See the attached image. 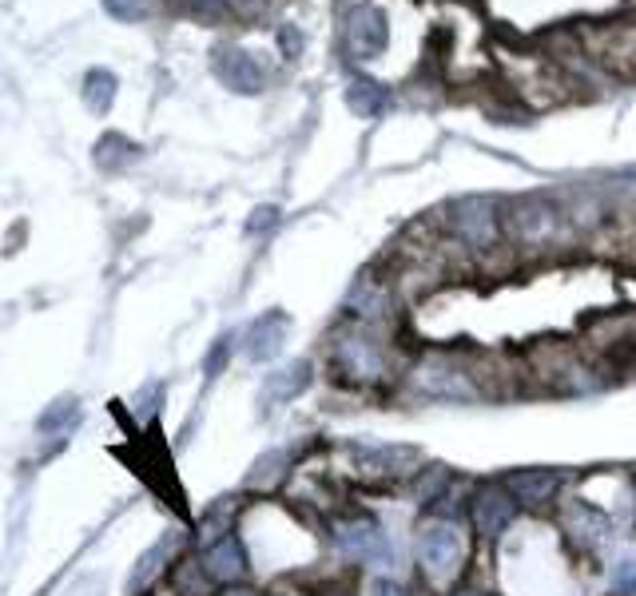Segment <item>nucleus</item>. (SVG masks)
<instances>
[{
    "label": "nucleus",
    "instance_id": "1",
    "mask_svg": "<svg viewBox=\"0 0 636 596\" xmlns=\"http://www.w3.org/2000/svg\"><path fill=\"white\" fill-rule=\"evenodd\" d=\"M501 231L517 251H549L569 239L573 223L561 195L525 191L501 207Z\"/></svg>",
    "mask_w": 636,
    "mask_h": 596
},
{
    "label": "nucleus",
    "instance_id": "2",
    "mask_svg": "<svg viewBox=\"0 0 636 596\" xmlns=\"http://www.w3.org/2000/svg\"><path fill=\"white\" fill-rule=\"evenodd\" d=\"M446 235L454 239V247L470 251V255H489L501 247L505 231H501V203L489 195H466L454 199L446 207Z\"/></svg>",
    "mask_w": 636,
    "mask_h": 596
},
{
    "label": "nucleus",
    "instance_id": "3",
    "mask_svg": "<svg viewBox=\"0 0 636 596\" xmlns=\"http://www.w3.org/2000/svg\"><path fill=\"white\" fill-rule=\"evenodd\" d=\"M330 366L350 382H382L390 374V350L366 326H350L330 338Z\"/></svg>",
    "mask_w": 636,
    "mask_h": 596
},
{
    "label": "nucleus",
    "instance_id": "4",
    "mask_svg": "<svg viewBox=\"0 0 636 596\" xmlns=\"http://www.w3.org/2000/svg\"><path fill=\"white\" fill-rule=\"evenodd\" d=\"M414 386L438 402H477L485 398V378L458 358H426L414 370Z\"/></svg>",
    "mask_w": 636,
    "mask_h": 596
},
{
    "label": "nucleus",
    "instance_id": "5",
    "mask_svg": "<svg viewBox=\"0 0 636 596\" xmlns=\"http://www.w3.org/2000/svg\"><path fill=\"white\" fill-rule=\"evenodd\" d=\"M418 557H422V569H426L430 581H438V585L454 581L462 573V565H466V537H462V529L454 521H430V525H422V533H418Z\"/></svg>",
    "mask_w": 636,
    "mask_h": 596
},
{
    "label": "nucleus",
    "instance_id": "6",
    "mask_svg": "<svg viewBox=\"0 0 636 596\" xmlns=\"http://www.w3.org/2000/svg\"><path fill=\"white\" fill-rule=\"evenodd\" d=\"M346 44H350V52L358 60H378L386 52V44H390V20H386V12L378 4H370V0L354 4L346 12Z\"/></svg>",
    "mask_w": 636,
    "mask_h": 596
},
{
    "label": "nucleus",
    "instance_id": "7",
    "mask_svg": "<svg viewBox=\"0 0 636 596\" xmlns=\"http://www.w3.org/2000/svg\"><path fill=\"white\" fill-rule=\"evenodd\" d=\"M211 68H215V76H219L231 92H239V96H255V92H263V84H267L263 64H259L247 48H235V44L215 48Z\"/></svg>",
    "mask_w": 636,
    "mask_h": 596
},
{
    "label": "nucleus",
    "instance_id": "8",
    "mask_svg": "<svg viewBox=\"0 0 636 596\" xmlns=\"http://www.w3.org/2000/svg\"><path fill=\"white\" fill-rule=\"evenodd\" d=\"M334 541L358 561H386L394 549L374 517H342L334 521Z\"/></svg>",
    "mask_w": 636,
    "mask_h": 596
},
{
    "label": "nucleus",
    "instance_id": "9",
    "mask_svg": "<svg viewBox=\"0 0 636 596\" xmlns=\"http://www.w3.org/2000/svg\"><path fill=\"white\" fill-rule=\"evenodd\" d=\"M350 461L358 473L366 477H398V473H414L418 465V449L414 446H354Z\"/></svg>",
    "mask_w": 636,
    "mask_h": 596
},
{
    "label": "nucleus",
    "instance_id": "10",
    "mask_svg": "<svg viewBox=\"0 0 636 596\" xmlns=\"http://www.w3.org/2000/svg\"><path fill=\"white\" fill-rule=\"evenodd\" d=\"M513 517H517V501H513V493L505 485H485L474 497V521L481 529V537H489V541L501 537L513 525Z\"/></svg>",
    "mask_w": 636,
    "mask_h": 596
},
{
    "label": "nucleus",
    "instance_id": "11",
    "mask_svg": "<svg viewBox=\"0 0 636 596\" xmlns=\"http://www.w3.org/2000/svg\"><path fill=\"white\" fill-rule=\"evenodd\" d=\"M287 334H291V318L283 310H271V314L255 318L251 330H247V358L251 362H271L283 350Z\"/></svg>",
    "mask_w": 636,
    "mask_h": 596
},
{
    "label": "nucleus",
    "instance_id": "12",
    "mask_svg": "<svg viewBox=\"0 0 636 596\" xmlns=\"http://www.w3.org/2000/svg\"><path fill=\"white\" fill-rule=\"evenodd\" d=\"M505 489L513 493L517 505H545L557 497L561 489V473L557 469H521L505 481Z\"/></svg>",
    "mask_w": 636,
    "mask_h": 596
},
{
    "label": "nucleus",
    "instance_id": "13",
    "mask_svg": "<svg viewBox=\"0 0 636 596\" xmlns=\"http://www.w3.org/2000/svg\"><path fill=\"white\" fill-rule=\"evenodd\" d=\"M346 104H350V112H354L358 120H382V116L390 112L394 96H390L386 84H378V80H370V76H354L350 88H346Z\"/></svg>",
    "mask_w": 636,
    "mask_h": 596
},
{
    "label": "nucleus",
    "instance_id": "14",
    "mask_svg": "<svg viewBox=\"0 0 636 596\" xmlns=\"http://www.w3.org/2000/svg\"><path fill=\"white\" fill-rule=\"evenodd\" d=\"M203 569H207V577L211 581H239L243 573H247V553H243V545H239V537H219L211 549H207V557H203Z\"/></svg>",
    "mask_w": 636,
    "mask_h": 596
},
{
    "label": "nucleus",
    "instance_id": "15",
    "mask_svg": "<svg viewBox=\"0 0 636 596\" xmlns=\"http://www.w3.org/2000/svg\"><path fill=\"white\" fill-rule=\"evenodd\" d=\"M307 386H311V366H307V362H295V366H287V370L267 374V382H263V402H291V398L303 394Z\"/></svg>",
    "mask_w": 636,
    "mask_h": 596
},
{
    "label": "nucleus",
    "instance_id": "16",
    "mask_svg": "<svg viewBox=\"0 0 636 596\" xmlns=\"http://www.w3.org/2000/svg\"><path fill=\"white\" fill-rule=\"evenodd\" d=\"M96 163L104 167V171H124L128 163H136L140 159V144H132L128 136H120V132H108V136H100L96 140Z\"/></svg>",
    "mask_w": 636,
    "mask_h": 596
},
{
    "label": "nucleus",
    "instance_id": "17",
    "mask_svg": "<svg viewBox=\"0 0 636 596\" xmlns=\"http://www.w3.org/2000/svg\"><path fill=\"white\" fill-rule=\"evenodd\" d=\"M565 521H569V529H573V537H581V541H601L605 533H609V517L601 513V509H593V505H585V501H573L569 509H565Z\"/></svg>",
    "mask_w": 636,
    "mask_h": 596
},
{
    "label": "nucleus",
    "instance_id": "18",
    "mask_svg": "<svg viewBox=\"0 0 636 596\" xmlns=\"http://www.w3.org/2000/svg\"><path fill=\"white\" fill-rule=\"evenodd\" d=\"M112 100H116V76H112L108 68H92V72L84 76V104L104 116V112L112 108Z\"/></svg>",
    "mask_w": 636,
    "mask_h": 596
},
{
    "label": "nucleus",
    "instance_id": "19",
    "mask_svg": "<svg viewBox=\"0 0 636 596\" xmlns=\"http://www.w3.org/2000/svg\"><path fill=\"white\" fill-rule=\"evenodd\" d=\"M171 8L191 16V20H203V24H223L235 12L231 0H171Z\"/></svg>",
    "mask_w": 636,
    "mask_h": 596
},
{
    "label": "nucleus",
    "instance_id": "20",
    "mask_svg": "<svg viewBox=\"0 0 636 596\" xmlns=\"http://www.w3.org/2000/svg\"><path fill=\"white\" fill-rule=\"evenodd\" d=\"M104 12L116 16V20L136 24V20H144L152 12V0H104Z\"/></svg>",
    "mask_w": 636,
    "mask_h": 596
},
{
    "label": "nucleus",
    "instance_id": "21",
    "mask_svg": "<svg viewBox=\"0 0 636 596\" xmlns=\"http://www.w3.org/2000/svg\"><path fill=\"white\" fill-rule=\"evenodd\" d=\"M287 0H231V8L243 16V20H263L271 12H279Z\"/></svg>",
    "mask_w": 636,
    "mask_h": 596
},
{
    "label": "nucleus",
    "instance_id": "22",
    "mask_svg": "<svg viewBox=\"0 0 636 596\" xmlns=\"http://www.w3.org/2000/svg\"><path fill=\"white\" fill-rule=\"evenodd\" d=\"M163 557H167V545H156V549H152V553L140 561V573L132 577V589H144V585L156 577V569H163Z\"/></svg>",
    "mask_w": 636,
    "mask_h": 596
},
{
    "label": "nucleus",
    "instance_id": "23",
    "mask_svg": "<svg viewBox=\"0 0 636 596\" xmlns=\"http://www.w3.org/2000/svg\"><path fill=\"white\" fill-rule=\"evenodd\" d=\"M275 223H279V207H259V211L251 215L247 231H251V235H259V231H271Z\"/></svg>",
    "mask_w": 636,
    "mask_h": 596
},
{
    "label": "nucleus",
    "instance_id": "24",
    "mask_svg": "<svg viewBox=\"0 0 636 596\" xmlns=\"http://www.w3.org/2000/svg\"><path fill=\"white\" fill-rule=\"evenodd\" d=\"M613 585H617L621 593H636V561H621V565L613 569Z\"/></svg>",
    "mask_w": 636,
    "mask_h": 596
},
{
    "label": "nucleus",
    "instance_id": "25",
    "mask_svg": "<svg viewBox=\"0 0 636 596\" xmlns=\"http://www.w3.org/2000/svg\"><path fill=\"white\" fill-rule=\"evenodd\" d=\"M279 44H283V52H287V56H299V52H303V36H299L291 24L279 32Z\"/></svg>",
    "mask_w": 636,
    "mask_h": 596
},
{
    "label": "nucleus",
    "instance_id": "26",
    "mask_svg": "<svg viewBox=\"0 0 636 596\" xmlns=\"http://www.w3.org/2000/svg\"><path fill=\"white\" fill-rule=\"evenodd\" d=\"M370 596H406V589H402L398 581H390V577H378V581L370 585Z\"/></svg>",
    "mask_w": 636,
    "mask_h": 596
},
{
    "label": "nucleus",
    "instance_id": "27",
    "mask_svg": "<svg viewBox=\"0 0 636 596\" xmlns=\"http://www.w3.org/2000/svg\"><path fill=\"white\" fill-rule=\"evenodd\" d=\"M227 350H231V338H219V346H215V350H211V358H207V370H211V374L227 362Z\"/></svg>",
    "mask_w": 636,
    "mask_h": 596
},
{
    "label": "nucleus",
    "instance_id": "28",
    "mask_svg": "<svg viewBox=\"0 0 636 596\" xmlns=\"http://www.w3.org/2000/svg\"><path fill=\"white\" fill-rule=\"evenodd\" d=\"M462 596H485V593H462Z\"/></svg>",
    "mask_w": 636,
    "mask_h": 596
},
{
    "label": "nucleus",
    "instance_id": "29",
    "mask_svg": "<svg viewBox=\"0 0 636 596\" xmlns=\"http://www.w3.org/2000/svg\"><path fill=\"white\" fill-rule=\"evenodd\" d=\"M330 596H346V593H330Z\"/></svg>",
    "mask_w": 636,
    "mask_h": 596
},
{
    "label": "nucleus",
    "instance_id": "30",
    "mask_svg": "<svg viewBox=\"0 0 636 596\" xmlns=\"http://www.w3.org/2000/svg\"><path fill=\"white\" fill-rule=\"evenodd\" d=\"M633 60H636V48H633Z\"/></svg>",
    "mask_w": 636,
    "mask_h": 596
}]
</instances>
